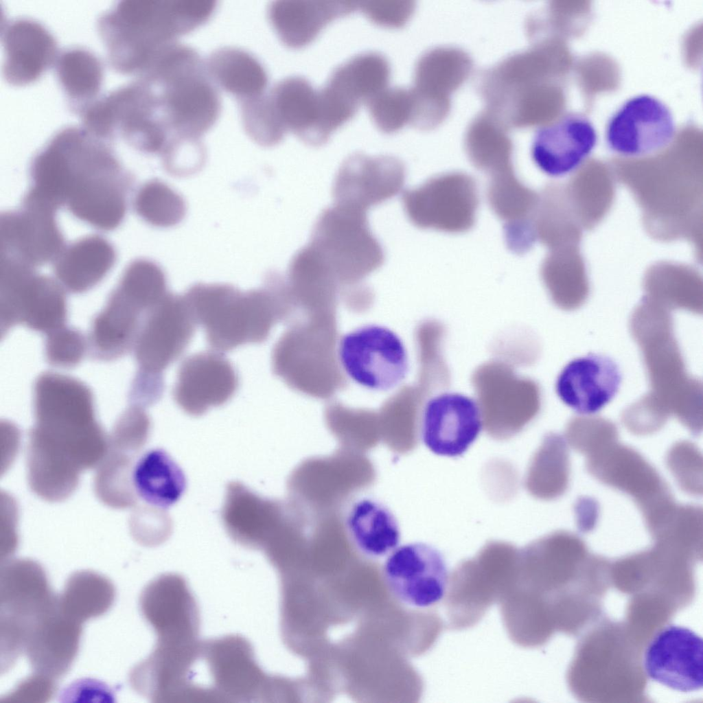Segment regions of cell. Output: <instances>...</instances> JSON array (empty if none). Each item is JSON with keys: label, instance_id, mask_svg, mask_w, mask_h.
<instances>
[{"label": "cell", "instance_id": "obj_20", "mask_svg": "<svg viewBox=\"0 0 703 703\" xmlns=\"http://www.w3.org/2000/svg\"><path fill=\"white\" fill-rule=\"evenodd\" d=\"M238 387V372L226 356L211 351L201 352L181 363L172 395L185 413L198 417L211 407L226 404Z\"/></svg>", "mask_w": 703, "mask_h": 703}, {"label": "cell", "instance_id": "obj_32", "mask_svg": "<svg viewBox=\"0 0 703 703\" xmlns=\"http://www.w3.org/2000/svg\"><path fill=\"white\" fill-rule=\"evenodd\" d=\"M207 73L215 84L239 102L263 95L268 74L261 62L249 51L233 46L213 51L205 60Z\"/></svg>", "mask_w": 703, "mask_h": 703}, {"label": "cell", "instance_id": "obj_2", "mask_svg": "<svg viewBox=\"0 0 703 703\" xmlns=\"http://www.w3.org/2000/svg\"><path fill=\"white\" fill-rule=\"evenodd\" d=\"M216 2L207 0H125L99 18L97 28L117 71L138 76L161 45L207 22Z\"/></svg>", "mask_w": 703, "mask_h": 703}, {"label": "cell", "instance_id": "obj_41", "mask_svg": "<svg viewBox=\"0 0 703 703\" xmlns=\"http://www.w3.org/2000/svg\"><path fill=\"white\" fill-rule=\"evenodd\" d=\"M133 207L137 214L156 227H170L185 218L184 198L165 183L152 179L142 185L135 194Z\"/></svg>", "mask_w": 703, "mask_h": 703}, {"label": "cell", "instance_id": "obj_18", "mask_svg": "<svg viewBox=\"0 0 703 703\" xmlns=\"http://www.w3.org/2000/svg\"><path fill=\"white\" fill-rule=\"evenodd\" d=\"M56 211L23 204L0 219V260L35 269L54 262L64 246Z\"/></svg>", "mask_w": 703, "mask_h": 703}, {"label": "cell", "instance_id": "obj_22", "mask_svg": "<svg viewBox=\"0 0 703 703\" xmlns=\"http://www.w3.org/2000/svg\"><path fill=\"white\" fill-rule=\"evenodd\" d=\"M591 120L578 113H566L537 130L531 146L536 166L551 177H562L577 170L597 143Z\"/></svg>", "mask_w": 703, "mask_h": 703}, {"label": "cell", "instance_id": "obj_14", "mask_svg": "<svg viewBox=\"0 0 703 703\" xmlns=\"http://www.w3.org/2000/svg\"><path fill=\"white\" fill-rule=\"evenodd\" d=\"M472 62L468 54L454 48L438 47L423 54L415 69L411 124L433 128L446 118L450 95L469 77Z\"/></svg>", "mask_w": 703, "mask_h": 703}, {"label": "cell", "instance_id": "obj_35", "mask_svg": "<svg viewBox=\"0 0 703 703\" xmlns=\"http://www.w3.org/2000/svg\"><path fill=\"white\" fill-rule=\"evenodd\" d=\"M507 128L485 111L472 120L464 140L467 157L487 176L514 168L513 143Z\"/></svg>", "mask_w": 703, "mask_h": 703}, {"label": "cell", "instance_id": "obj_46", "mask_svg": "<svg viewBox=\"0 0 703 703\" xmlns=\"http://www.w3.org/2000/svg\"><path fill=\"white\" fill-rule=\"evenodd\" d=\"M161 154L167 172L174 176H186L203 166L206 150L200 137L173 134Z\"/></svg>", "mask_w": 703, "mask_h": 703}, {"label": "cell", "instance_id": "obj_31", "mask_svg": "<svg viewBox=\"0 0 703 703\" xmlns=\"http://www.w3.org/2000/svg\"><path fill=\"white\" fill-rule=\"evenodd\" d=\"M345 527L354 546L370 557H382L397 547L398 522L388 507L372 498L356 500L349 509Z\"/></svg>", "mask_w": 703, "mask_h": 703}, {"label": "cell", "instance_id": "obj_43", "mask_svg": "<svg viewBox=\"0 0 703 703\" xmlns=\"http://www.w3.org/2000/svg\"><path fill=\"white\" fill-rule=\"evenodd\" d=\"M560 448V441L555 436H546L531 457L525 486L532 496L548 500L560 493L562 468Z\"/></svg>", "mask_w": 703, "mask_h": 703}, {"label": "cell", "instance_id": "obj_39", "mask_svg": "<svg viewBox=\"0 0 703 703\" xmlns=\"http://www.w3.org/2000/svg\"><path fill=\"white\" fill-rule=\"evenodd\" d=\"M115 598V588L109 579L93 571H80L68 577L58 603L65 613L83 623L107 612Z\"/></svg>", "mask_w": 703, "mask_h": 703}, {"label": "cell", "instance_id": "obj_9", "mask_svg": "<svg viewBox=\"0 0 703 703\" xmlns=\"http://www.w3.org/2000/svg\"><path fill=\"white\" fill-rule=\"evenodd\" d=\"M66 318L65 289L57 280L26 266H0L1 336L17 324L48 334L64 326Z\"/></svg>", "mask_w": 703, "mask_h": 703}, {"label": "cell", "instance_id": "obj_44", "mask_svg": "<svg viewBox=\"0 0 703 703\" xmlns=\"http://www.w3.org/2000/svg\"><path fill=\"white\" fill-rule=\"evenodd\" d=\"M239 103L243 128L255 143L271 147L281 141L286 131L277 117L268 94Z\"/></svg>", "mask_w": 703, "mask_h": 703}, {"label": "cell", "instance_id": "obj_23", "mask_svg": "<svg viewBox=\"0 0 703 703\" xmlns=\"http://www.w3.org/2000/svg\"><path fill=\"white\" fill-rule=\"evenodd\" d=\"M82 624L62 610L58 595L27 631L23 653L34 672L55 680L67 673L78 653Z\"/></svg>", "mask_w": 703, "mask_h": 703}, {"label": "cell", "instance_id": "obj_34", "mask_svg": "<svg viewBox=\"0 0 703 703\" xmlns=\"http://www.w3.org/2000/svg\"><path fill=\"white\" fill-rule=\"evenodd\" d=\"M268 95L282 126L308 144L315 146L319 120L318 90L299 76L284 78Z\"/></svg>", "mask_w": 703, "mask_h": 703}, {"label": "cell", "instance_id": "obj_28", "mask_svg": "<svg viewBox=\"0 0 703 703\" xmlns=\"http://www.w3.org/2000/svg\"><path fill=\"white\" fill-rule=\"evenodd\" d=\"M358 8L349 1L278 0L268 7V21L287 46L299 47L311 42L330 22Z\"/></svg>", "mask_w": 703, "mask_h": 703}, {"label": "cell", "instance_id": "obj_50", "mask_svg": "<svg viewBox=\"0 0 703 703\" xmlns=\"http://www.w3.org/2000/svg\"><path fill=\"white\" fill-rule=\"evenodd\" d=\"M357 5L373 22L387 27L405 24L415 7L412 1H367Z\"/></svg>", "mask_w": 703, "mask_h": 703}, {"label": "cell", "instance_id": "obj_16", "mask_svg": "<svg viewBox=\"0 0 703 703\" xmlns=\"http://www.w3.org/2000/svg\"><path fill=\"white\" fill-rule=\"evenodd\" d=\"M405 180V165L396 157L352 154L336 174L332 187L334 204L367 212L397 194Z\"/></svg>", "mask_w": 703, "mask_h": 703}, {"label": "cell", "instance_id": "obj_7", "mask_svg": "<svg viewBox=\"0 0 703 703\" xmlns=\"http://www.w3.org/2000/svg\"><path fill=\"white\" fill-rule=\"evenodd\" d=\"M194 682L201 702H264L272 687L251 643L239 634L201 641Z\"/></svg>", "mask_w": 703, "mask_h": 703}, {"label": "cell", "instance_id": "obj_30", "mask_svg": "<svg viewBox=\"0 0 703 703\" xmlns=\"http://www.w3.org/2000/svg\"><path fill=\"white\" fill-rule=\"evenodd\" d=\"M144 312L116 288L93 320L90 345L93 356L115 360L133 348Z\"/></svg>", "mask_w": 703, "mask_h": 703}, {"label": "cell", "instance_id": "obj_1", "mask_svg": "<svg viewBox=\"0 0 703 703\" xmlns=\"http://www.w3.org/2000/svg\"><path fill=\"white\" fill-rule=\"evenodd\" d=\"M34 412L30 452L80 474L104 457L108 436L96 420L91 390L80 380L57 373L41 374L34 384Z\"/></svg>", "mask_w": 703, "mask_h": 703}, {"label": "cell", "instance_id": "obj_8", "mask_svg": "<svg viewBox=\"0 0 703 703\" xmlns=\"http://www.w3.org/2000/svg\"><path fill=\"white\" fill-rule=\"evenodd\" d=\"M337 358L349 378L371 391L395 389L409 370L408 352L402 338L390 328L376 323L343 334L338 341Z\"/></svg>", "mask_w": 703, "mask_h": 703}, {"label": "cell", "instance_id": "obj_6", "mask_svg": "<svg viewBox=\"0 0 703 703\" xmlns=\"http://www.w3.org/2000/svg\"><path fill=\"white\" fill-rule=\"evenodd\" d=\"M307 244L340 286H355L384 261L367 212L335 204L319 216Z\"/></svg>", "mask_w": 703, "mask_h": 703}, {"label": "cell", "instance_id": "obj_49", "mask_svg": "<svg viewBox=\"0 0 703 703\" xmlns=\"http://www.w3.org/2000/svg\"><path fill=\"white\" fill-rule=\"evenodd\" d=\"M86 349L84 337L76 329L64 325L47 334L45 356L51 365L75 367L83 358Z\"/></svg>", "mask_w": 703, "mask_h": 703}, {"label": "cell", "instance_id": "obj_26", "mask_svg": "<svg viewBox=\"0 0 703 703\" xmlns=\"http://www.w3.org/2000/svg\"><path fill=\"white\" fill-rule=\"evenodd\" d=\"M3 73L6 82L21 87L35 82L54 64L58 53L51 34L30 19L8 22L2 33Z\"/></svg>", "mask_w": 703, "mask_h": 703}, {"label": "cell", "instance_id": "obj_40", "mask_svg": "<svg viewBox=\"0 0 703 703\" xmlns=\"http://www.w3.org/2000/svg\"><path fill=\"white\" fill-rule=\"evenodd\" d=\"M136 454L108 448L97 466L94 491L100 500L113 509L135 507L138 499L132 481Z\"/></svg>", "mask_w": 703, "mask_h": 703}, {"label": "cell", "instance_id": "obj_24", "mask_svg": "<svg viewBox=\"0 0 703 703\" xmlns=\"http://www.w3.org/2000/svg\"><path fill=\"white\" fill-rule=\"evenodd\" d=\"M284 504L263 497L238 481L226 488L221 518L226 532L238 544L262 550L287 520Z\"/></svg>", "mask_w": 703, "mask_h": 703}, {"label": "cell", "instance_id": "obj_47", "mask_svg": "<svg viewBox=\"0 0 703 703\" xmlns=\"http://www.w3.org/2000/svg\"><path fill=\"white\" fill-rule=\"evenodd\" d=\"M150 430L151 421L143 407L133 404L115 424L108 447L137 454L146 443Z\"/></svg>", "mask_w": 703, "mask_h": 703}, {"label": "cell", "instance_id": "obj_12", "mask_svg": "<svg viewBox=\"0 0 703 703\" xmlns=\"http://www.w3.org/2000/svg\"><path fill=\"white\" fill-rule=\"evenodd\" d=\"M676 132L670 108L653 95L640 94L625 100L610 116L605 139L614 153L641 157L667 147Z\"/></svg>", "mask_w": 703, "mask_h": 703}, {"label": "cell", "instance_id": "obj_37", "mask_svg": "<svg viewBox=\"0 0 703 703\" xmlns=\"http://www.w3.org/2000/svg\"><path fill=\"white\" fill-rule=\"evenodd\" d=\"M58 81L78 113L96 100L103 71L98 58L82 47H71L58 54L54 62Z\"/></svg>", "mask_w": 703, "mask_h": 703}, {"label": "cell", "instance_id": "obj_27", "mask_svg": "<svg viewBox=\"0 0 703 703\" xmlns=\"http://www.w3.org/2000/svg\"><path fill=\"white\" fill-rule=\"evenodd\" d=\"M56 597L38 562L30 559L1 562L0 617L26 627Z\"/></svg>", "mask_w": 703, "mask_h": 703}, {"label": "cell", "instance_id": "obj_42", "mask_svg": "<svg viewBox=\"0 0 703 703\" xmlns=\"http://www.w3.org/2000/svg\"><path fill=\"white\" fill-rule=\"evenodd\" d=\"M116 288L145 312L169 292L164 271L157 263L147 259L132 262L124 271Z\"/></svg>", "mask_w": 703, "mask_h": 703}, {"label": "cell", "instance_id": "obj_3", "mask_svg": "<svg viewBox=\"0 0 703 703\" xmlns=\"http://www.w3.org/2000/svg\"><path fill=\"white\" fill-rule=\"evenodd\" d=\"M183 296L208 344L220 352L264 342L289 308L284 284L275 272L267 274L259 288L242 292L229 284L198 283Z\"/></svg>", "mask_w": 703, "mask_h": 703}, {"label": "cell", "instance_id": "obj_19", "mask_svg": "<svg viewBox=\"0 0 703 703\" xmlns=\"http://www.w3.org/2000/svg\"><path fill=\"white\" fill-rule=\"evenodd\" d=\"M647 676L673 690L692 692L703 687V641L689 628L669 625L651 640L643 658Z\"/></svg>", "mask_w": 703, "mask_h": 703}, {"label": "cell", "instance_id": "obj_5", "mask_svg": "<svg viewBox=\"0 0 703 703\" xmlns=\"http://www.w3.org/2000/svg\"><path fill=\"white\" fill-rule=\"evenodd\" d=\"M77 113L81 126L93 136L108 142L119 134L144 153L161 154L170 137L158 93L139 80L95 100Z\"/></svg>", "mask_w": 703, "mask_h": 703}, {"label": "cell", "instance_id": "obj_33", "mask_svg": "<svg viewBox=\"0 0 703 703\" xmlns=\"http://www.w3.org/2000/svg\"><path fill=\"white\" fill-rule=\"evenodd\" d=\"M132 481L138 500L163 509L181 498L187 485L182 469L161 448L150 450L137 459Z\"/></svg>", "mask_w": 703, "mask_h": 703}, {"label": "cell", "instance_id": "obj_10", "mask_svg": "<svg viewBox=\"0 0 703 703\" xmlns=\"http://www.w3.org/2000/svg\"><path fill=\"white\" fill-rule=\"evenodd\" d=\"M402 200L406 216L414 226L449 233L470 230L479 205L475 181L459 172L435 176L416 188L405 190Z\"/></svg>", "mask_w": 703, "mask_h": 703}, {"label": "cell", "instance_id": "obj_29", "mask_svg": "<svg viewBox=\"0 0 703 703\" xmlns=\"http://www.w3.org/2000/svg\"><path fill=\"white\" fill-rule=\"evenodd\" d=\"M115 260L111 242L101 235H90L65 246L54 262V271L65 290L82 293L100 283Z\"/></svg>", "mask_w": 703, "mask_h": 703}, {"label": "cell", "instance_id": "obj_45", "mask_svg": "<svg viewBox=\"0 0 703 703\" xmlns=\"http://www.w3.org/2000/svg\"><path fill=\"white\" fill-rule=\"evenodd\" d=\"M375 124L391 133L411 122L413 97L410 89L386 87L367 103Z\"/></svg>", "mask_w": 703, "mask_h": 703}, {"label": "cell", "instance_id": "obj_51", "mask_svg": "<svg viewBox=\"0 0 703 703\" xmlns=\"http://www.w3.org/2000/svg\"><path fill=\"white\" fill-rule=\"evenodd\" d=\"M54 678L34 672L20 683L1 702H45L53 697L56 691Z\"/></svg>", "mask_w": 703, "mask_h": 703}, {"label": "cell", "instance_id": "obj_4", "mask_svg": "<svg viewBox=\"0 0 703 703\" xmlns=\"http://www.w3.org/2000/svg\"><path fill=\"white\" fill-rule=\"evenodd\" d=\"M519 551L507 542L489 541L473 557L454 568L443 601L446 627L470 628L500 602L511 584Z\"/></svg>", "mask_w": 703, "mask_h": 703}, {"label": "cell", "instance_id": "obj_36", "mask_svg": "<svg viewBox=\"0 0 703 703\" xmlns=\"http://www.w3.org/2000/svg\"><path fill=\"white\" fill-rule=\"evenodd\" d=\"M487 199L503 230L533 227L538 194L517 177L514 168L488 176Z\"/></svg>", "mask_w": 703, "mask_h": 703}, {"label": "cell", "instance_id": "obj_48", "mask_svg": "<svg viewBox=\"0 0 703 703\" xmlns=\"http://www.w3.org/2000/svg\"><path fill=\"white\" fill-rule=\"evenodd\" d=\"M135 508L130 529L137 542L143 546H155L169 538L172 523L165 509L148 505Z\"/></svg>", "mask_w": 703, "mask_h": 703}, {"label": "cell", "instance_id": "obj_15", "mask_svg": "<svg viewBox=\"0 0 703 703\" xmlns=\"http://www.w3.org/2000/svg\"><path fill=\"white\" fill-rule=\"evenodd\" d=\"M139 609L157 643L176 645L198 639L199 608L182 575L165 573L150 581L140 595Z\"/></svg>", "mask_w": 703, "mask_h": 703}, {"label": "cell", "instance_id": "obj_25", "mask_svg": "<svg viewBox=\"0 0 703 703\" xmlns=\"http://www.w3.org/2000/svg\"><path fill=\"white\" fill-rule=\"evenodd\" d=\"M621 373L608 356L589 354L567 363L555 381V392L568 407L583 414L594 413L616 395Z\"/></svg>", "mask_w": 703, "mask_h": 703}, {"label": "cell", "instance_id": "obj_17", "mask_svg": "<svg viewBox=\"0 0 703 703\" xmlns=\"http://www.w3.org/2000/svg\"><path fill=\"white\" fill-rule=\"evenodd\" d=\"M483 426L482 410L474 398L444 392L430 398L419 420L424 445L434 454L462 455L476 441Z\"/></svg>", "mask_w": 703, "mask_h": 703}, {"label": "cell", "instance_id": "obj_21", "mask_svg": "<svg viewBox=\"0 0 703 703\" xmlns=\"http://www.w3.org/2000/svg\"><path fill=\"white\" fill-rule=\"evenodd\" d=\"M159 89L162 115L170 133L200 138L220 116V96L206 68Z\"/></svg>", "mask_w": 703, "mask_h": 703}, {"label": "cell", "instance_id": "obj_13", "mask_svg": "<svg viewBox=\"0 0 703 703\" xmlns=\"http://www.w3.org/2000/svg\"><path fill=\"white\" fill-rule=\"evenodd\" d=\"M382 572L390 591L404 604L430 610L444 600L450 575L441 553L430 545L414 542L395 548Z\"/></svg>", "mask_w": 703, "mask_h": 703}, {"label": "cell", "instance_id": "obj_38", "mask_svg": "<svg viewBox=\"0 0 703 703\" xmlns=\"http://www.w3.org/2000/svg\"><path fill=\"white\" fill-rule=\"evenodd\" d=\"M389 77L388 60L371 51L356 55L337 67L328 81L359 106L387 87Z\"/></svg>", "mask_w": 703, "mask_h": 703}, {"label": "cell", "instance_id": "obj_11", "mask_svg": "<svg viewBox=\"0 0 703 703\" xmlns=\"http://www.w3.org/2000/svg\"><path fill=\"white\" fill-rule=\"evenodd\" d=\"M196 325L184 296L168 292L141 321L133 345L138 373L163 378L189 345Z\"/></svg>", "mask_w": 703, "mask_h": 703}]
</instances>
